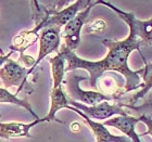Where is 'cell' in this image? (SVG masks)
<instances>
[{
	"instance_id": "obj_3",
	"label": "cell",
	"mask_w": 152,
	"mask_h": 142,
	"mask_svg": "<svg viewBox=\"0 0 152 142\" xmlns=\"http://www.w3.org/2000/svg\"><path fill=\"white\" fill-rule=\"evenodd\" d=\"M99 4L107 6L108 8L116 13L117 16L122 19L129 27V33H132L136 38H138L141 42V46H150L152 44V17L146 21L137 19L134 13L125 12L122 10L117 9L109 1L99 0Z\"/></svg>"
},
{
	"instance_id": "obj_7",
	"label": "cell",
	"mask_w": 152,
	"mask_h": 142,
	"mask_svg": "<svg viewBox=\"0 0 152 142\" xmlns=\"http://www.w3.org/2000/svg\"><path fill=\"white\" fill-rule=\"evenodd\" d=\"M61 44V28H44L40 32L39 37V52L36 59V63L32 70L28 71V75H31L37 65L44 60L45 58L52 52H59Z\"/></svg>"
},
{
	"instance_id": "obj_19",
	"label": "cell",
	"mask_w": 152,
	"mask_h": 142,
	"mask_svg": "<svg viewBox=\"0 0 152 142\" xmlns=\"http://www.w3.org/2000/svg\"><path fill=\"white\" fill-rule=\"evenodd\" d=\"M138 118H139L140 122H142L147 126V131L140 133L139 137L147 136V135H149V136L152 137V117L147 116V115H140V116H138Z\"/></svg>"
},
{
	"instance_id": "obj_8",
	"label": "cell",
	"mask_w": 152,
	"mask_h": 142,
	"mask_svg": "<svg viewBox=\"0 0 152 142\" xmlns=\"http://www.w3.org/2000/svg\"><path fill=\"white\" fill-rule=\"evenodd\" d=\"M91 1L92 0H77L60 11H54L45 24V28H62L77 15V13L85 10Z\"/></svg>"
},
{
	"instance_id": "obj_18",
	"label": "cell",
	"mask_w": 152,
	"mask_h": 142,
	"mask_svg": "<svg viewBox=\"0 0 152 142\" xmlns=\"http://www.w3.org/2000/svg\"><path fill=\"white\" fill-rule=\"evenodd\" d=\"M105 28V23L102 20H95L89 26H87L86 31L88 33L95 34V33H100Z\"/></svg>"
},
{
	"instance_id": "obj_4",
	"label": "cell",
	"mask_w": 152,
	"mask_h": 142,
	"mask_svg": "<svg viewBox=\"0 0 152 142\" xmlns=\"http://www.w3.org/2000/svg\"><path fill=\"white\" fill-rule=\"evenodd\" d=\"M69 103H70L71 106L76 107L77 110L82 111L83 113L86 114L91 119L105 120V119H110V118H112L114 116L130 115V112H128V111H126L124 109L122 102L121 103H110L109 101H104L97 105L88 106V105L76 102L69 98Z\"/></svg>"
},
{
	"instance_id": "obj_10",
	"label": "cell",
	"mask_w": 152,
	"mask_h": 142,
	"mask_svg": "<svg viewBox=\"0 0 152 142\" xmlns=\"http://www.w3.org/2000/svg\"><path fill=\"white\" fill-rule=\"evenodd\" d=\"M140 120L138 117L132 116V115H125V116H114L110 119L103 122L104 126L114 127L125 135L132 142H142L140 139L139 135L136 133V125Z\"/></svg>"
},
{
	"instance_id": "obj_1",
	"label": "cell",
	"mask_w": 152,
	"mask_h": 142,
	"mask_svg": "<svg viewBox=\"0 0 152 142\" xmlns=\"http://www.w3.org/2000/svg\"><path fill=\"white\" fill-rule=\"evenodd\" d=\"M101 44L107 47L108 53L100 61L84 60L75 53V51L67 50L62 46L60 50L62 51L66 59V68L65 72H71L74 70H85L89 74V82L92 88H98V79L105 72H118L125 77V86L120 90V95H125L127 92L134 91L140 87L141 76L137 71H132L128 66V58L134 50H137L141 58L143 54L140 51L141 42L138 38L129 33L128 37L123 40H112V39H102Z\"/></svg>"
},
{
	"instance_id": "obj_16",
	"label": "cell",
	"mask_w": 152,
	"mask_h": 142,
	"mask_svg": "<svg viewBox=\"0 0 152 142\" xmlns=\"http://www.w3.org/2000/svg\"><path fill=\"white\" fill-rule=\"evenodd\" d=\"M0 103L14 104L18 105V106H21L23 109H25L26 111H28L36 119H39L38 115L34 112L32 105H31V103L27 100H25V99H19L15 95H12L8 89L3 88V87H0Z\"/></svg>"
},
{
	"instance_id": "obj_12",
	"label": "cell",
	"mask_w": 152,
	"mask_h": 142,
	"mask_svg": "<svg viewBox=\"0 0 152 142\" xmlns=\"http://www.w3.org/2000/svg\"><path fill=\"white\" fill-rule=\"evenodd\" d=\"M143 62H145V67L140 68L137 71L138 74H141V78L143 79V82L140 85V90L137 91L135 95H133L130 98L126 99V101L123 102V104L126 105H136L140 100H142L148 93L152 90V63L148 62L142 58Z\"/></svg>"
},
{
	"instance_id": "obj_11",
	"label": "cell",
	"mask_w": 152,
	"mask_h": 142,
	"mask_svg": "<svg viewBox=\"0 0 152 142\" xmlns=\"http://www.w3.org/2000/svg\"><path fill=\"white\" fill-rule=\"evenodd\" d=\"M45 118H39L32 123H0V138L11 139V138H32L29 130L38 124L45 123Z\"/></svg>"
},
{
	"instance_id": "obj_9",
	"label": "cell",
	"mask_w": 152,
	"mask_h": 142,
	"mask_svg": "<svg viewBox=\"0 0 152 142\" xmlns=\"http://www.w3.org/2000/svg\"><path fill=\"white\" fill-rule=\"evenodd\" d=\"M67 109L78 114L79 116L83 118V120L88 125V127L91 129V131L94 133V135H95L96 142H132V140L128 139L127 137L115 136V135L111 133L109 131V129H107V126H104L102 123L92 120L90 117H88L86 114L83 113L82 111L77 110L76 107L69 105Z\"/></svg>"
},
{
	"instance_id": "obj_15",
	"label": "cell",
	"mask_w": 152,
	"mask_h": 142,
	"mask_svg": "<svg viewBox=\"0 0 152 142\" xmlns=\"http://www.w3.org/2000/svg\"><path fill=\"white\" fill-rule=\"evenodd\" d=\"M49 62L51 64V73H52V82H53V86L52 88H58L62 86L63 82L64 75H65V55L61 50H59L54 57H51L49 59Z\"/></svg>"
},
{
	"instance_id": "obj_2",
	"label": "cell",
	"mask_w": 152,
	"mask_h": 142,
	"mask_svg": "<svg viewBox=\"0 0 152 142\" xmlns=\"http://www.w3.org/2000/svg\"><path fill=\"white\" fill-rule=\"evenodd\" d=\"M86 77H82L78 75H70L67 80L65 82L66 84V95L67 97L72 100L79 103H83L88 106L97 105L101 102L104 101H115L121 99L123 95L120 93H114V95H107L102 91H87L83 90L79 87V82L82 80H86Z\"/></svg>"
},
{
	"instance_id": "obj_22",
	"label": "cell",
	"mask_w": 152,
	"mask_h": 142,
	"mask_svg": "<svg viewBox=\"0 0 152 142\" xmlns=\"http://www.w3.org/2000/svg\"><path fill=\"white\" fill-rule=\"evenodd\" d=\"M0 118H1V115H0Z\"/></svg>"
},
{
	"instance_id": "obj_20",
	"label": "cell",
	"mask_w": 152,
	"mask_h": 142,
	"mask_svg": "<svg viewBox=\"0 0 152 142\" xmlns=\"http://www.w3.org/2000/svg\"><path fill=\"white\" fill-rule=\"evenodd\" d=\"M13 53H14V51H9V53L4 54V55H0V67L3 66L7 63V61L9 60Z\"/></svg>"
},
{
	"instance_id": "obj_21",
	"label": "cell",
	"mask_w": 152,
	"mask_h": 142,
	"mask_svg": "<svg viewBox=\"0 0 152 142\" xmlns=\"http://www.w3.org/2000/svg\"><path fill=\"white\" fill-rule=\"evenodd\" d=\"M0 55H4V52H3V50L0 48Z\"/></svg>"
},
{
	"instance_id": "obj_6",
	"label": "cell",
	"mask_w": 152,
	"mask_h": 142,
	"mask_svg": "<svg viewBox=\"0 0 152 142\" xmlns=\"http://www.w3.org/2000/svg\"><path fill=\"white\" fill-rule=\"evenodd\" d=\"M28 70L23 65L15 62L10 58L3 66L0 67V80L3 84V88H10L14 86H19L16 90V95L23 89V86L26 84L28 77Z\"/></svg>"
},
{
	"instance_id": "obj_14",
	"label": "cell",
	"mask_w": 152,
	"mask_h": 142,
	"mask_svg": "<svg viewBox=\"0 0 152 142\" xmlns=\"http://www.w3.org/2000/svg\"><path fill=\"white\" fill-rule=\"evenodd\" d=\"M44 29L42 25H35L31 31L19 33L13 38L12 44L10 46L11 51H19L20 54H24V51L35 44L40 37V32Z\"/></svg>"
},
{
	"instance_id": "obj_13",
	"label": "cell",
	"mask_w": 152,
	"mask_h": 142,
	"mask_svg": "<svg viewBox=\"0 0 152 142\" xmlns=\"http://www.w3.org/2000/svg\"><path fill=\"white\" fill-rule=\"evenodd\" d=\"M70 105L69 103V97L66 92L64 91L62 86L58 88H52L50 92V110L48 114L44 117L46 122H57L59 124H64L62 120L58 119L56 117V114L61 110V109H67Z\"/></svg>"
},
{
	"instance_id": "obj_5",
	"label": "cell",
	"mask_w": 152,
	"mask_h": 142,
	"mask_svg": "<svg viewBox=\"0 0 152 142\" xmlns=\"http://www.w3.org/2000/svg\"><path fill=\"white\" fill-rule=\"evenodd\" d=\"M96 4H99L98 1L92 0L91 3L85 10L77 13V15L64 26L63 31L61 33V37L64 39L63 46L67 50L74 51L78 47L79 42H80V32H82L83 26L85 25L86 21L89 16V13Z\"/></svg>"
},
{
	"instance_id": "obj_17",
	"label": "cell",
	"mask_w": 152,
	"mask_h": 142,
	"mask_svg": "<svg viewBox=\"0 0 152 142\" xmlns=\"http://www.w3.org/2000/svg\"><path fill=\"white\" fill-rule=\"evenodd\" d=\"M123 104V102H122ZM124 107H126L127 110L133 111L135 113L140 116V115H147V116L152 117V90L141 100L139 104L136 105H126L123 104Z\"/></svg>"
}]
</instances>
